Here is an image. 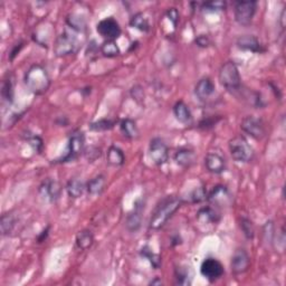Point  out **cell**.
Masks as SVG:
<instances>
[{
	"mask_svg": "<svg viewBox=\"0 0 286 286\" xmlns=\"http://www.w3.org/2000/svg\"><path fill=\"white\" fill-rule=\"evenodd\" d=\"M184 202L179 197L169 196L162 199L152 212L149 228L152 230H158L164 227L169 219L177 212Z\"/></svg>",
	"mask_w": 286,
	"mask_h": 286,
	"instance_id": "cell-1",
	"label": "cell"
},
{
	"mask_svg": "<svg viewBox=\"0 0 286 286\" xmlns=\"http://www.w3.org/2000/svg\"><path fill=\"white\" fill-rule=\"evenodd\" d=\"M85 32L66 26L64 32L57 37L54 44V53L58 57H65L78 53L83 44Z\"/></svg>",
	"mask_w": 286,
	"mask_h": 286,
	"instance_id": "cell-2",
	"label": "cell"
},
{
	"mask_svg": "<svg viewBox=\"0 0 286 286\" xmlns=\"http://www.w3.org/2000/svg\"><path fill=\"white\" fill-rule=\"evenodd\" d=\"M25 85L32 93L40 95L47 92L50 86V78L47 70L40 64L32 65L27 70L25 78Z\"/></svg>",
	"mask_w": 286,
	"mask_h": 286,
	"instance_id": "cell-3",
	"label": "cell"
},
{
	"mask_svg": "<svg viewBox=\"0 0 286 286\" xmlns=\"http://www.w3.org/2000/svg\"><path fill=\"white\" fill-rule=\"evenodd\" d=\"M218 78L222 86L234 95L242 86L240 70L234 62H226L225 64L222 65L220 70H219Z\"/></svg>",
	"mask_w": 286,
	"mask_h": 286,
	"instance_id": "cell-4",
	"label": "cell"
},
{
	"mask_svg": "<svg viewBox=\"0 0 286 286\" xmlns=\"http://www.w3.org/2000/svg\"><path fill=\"white\" fill-rule=\"evenodd\" d=\"M232 158L240 164H248L255 156L254 149L244 136H238L232 138L228 143Z\"/></svg>",
	"mask_w": 286,
	"mask_h": 286,
	"instance_id": "cell-5",
	"label": "cell"
},
{
	"mask_svg": "<svg viewBox=\"0 0 286 286\" xmlns=\"http://www.w3.org/2000/svg\"><path fill=\"white\" fill-rule=\"evenodd\" d=\"M85 151V136L80 130H75L70 133L68 146L66 154L60 159L56 160L55 164H68L78 160Z\"/></svg>",
	"mask_w": 286,
	"mask_h": 286,
	"instance_id": "cell-6",
	"label": "cell"
},
{
	"mask_svg": "<svg viewBox=\"0 0 286 286\" xmlns=\"http://www.w3.org/2000/svg\"><path fill=\"white\" fill-rule=\"evenodd\" d=\"M242 130L255 140H262L266 136L265 122L255 116H247L240 123Z\"/></svg>",
	"mask_w": 286,
	"mask_h": 286,
	"instance_id": "cell-7",
	"label": "cell"
},
{
	"mask_svg": "<svg viewBox=\"0 0 286 286\" xmlns=\"http://www.w3.org/2000/svg\"><path fill=\"white\" fill-rule=\"evenodd\" d=\"M257 9L256 2H235V20L240 26H248L252 22Z\"/></svg>",
	"mask_w": 286,
	"mask_h": 286,
	"instance_id": "cell-8",
	"label": "cell"
},
{
	"mask_svg": "<svg viewBox=\"0 0 286 286\" xmlns=\"http://www.w3.org/2000/svg\"><path fill=\"white\" fill-rule=\"evenodd\" d=\"M225 273L222 264L214 257H208L200 265V274L210 283L216 282Z\"/></svg>",
	"mask_w": 286,
	"mask_h": 286,
	"instance_id": "cell-9",
	"label": "cell"
},
{
	"mask_svg": "<svg viewBox=\"0 0 286 286\" xmlns=\"http://www.w3.org/2000/svg\"><path fill=\"white\" fill-rule=\"evenodd\" d=\"M149 156L154 164H164L169 159V149L166 142L160 138L152 139L149 146Z\"/></svg>",
	"mask_w": 286,
	"mask_h": 286,
	"instance_id": "cell-10",
	"label": "cell"
},
{
	"mask_svg": "<svg viewBox=\"0 0 286 286\" xmlns=\"http://www.w3.org/2000/svg\"><path fill=\"white\" fill-rule=\"evenodd\" d=\"M96 30L106 40H116V38L120 37L122 32L120 24L112 17L106 18L100 22L96 26Z\"/></svg>",
	"mask_w": 286,
	"mask_h": 286,
	"instance_id": "cell-11",
	"label": "cell"
},
{
	"mask_svg": "<svg viewBox=\"0 0 286 286\" xmlns=\"http://www.w3.org/2000/svg\"><path fill=\"white\" fill-rule=\"evenodd\" d=\"M207 200L214 206L217 207H228L232 202V194L226 186L218 184L207 194Z\"/></svg>",
	"mask_w": 286,
	"mask_h": 286,
	"instance_id": "cell-12",
	"label": "cell"
},
{
	"mask_svg": "<svg viewBox=\"0 0 286 286\" xmlns=\"http://www.w3.org/2000/svg\"><path fill=\"white\" fill-rule=\"evenodd\" d=\"M40 194L42 200L47 202H55L60 199L62 187L58 181L54 179H46L40 186Z\"/></svg>",
	"mask_w": 286,
	"mask_h": 286,
	"instance_id": "cell-13",
	"label": "cell"
},
{
	"mask_svg": "<svg viewBox=\"0 0 286 286\" xmlns=\"http://www.w3.org/2000/svg\"><path fill=\"white\" fill-rule=\"evenodd\" d=\"M144 212V202L142 199H138L134 202L132 212L128 214L126 226L128 232H136L140 230L142 225V216Z\"/></svg>",
	"mask_w": 286,
	"mask_h": 286,
	"instance_id": "cell-14",
	"label": "cell"
},
{
	"mask_svg": "<svg viewBox=\"0 0 286 286\" xmlns=\"http://www.w3.org/2000/svg\"><path fill=\"white\" fill-rule=\"evenodd\" d=\"M250 266V257L244 248H238L234 252L230 262V268L234 274H244Z\"/></svg>",
	"mask_w": 286,
	"mask_h": 286,
	"instance_id": "cell-15",
	"label": "cell"
},
{
	"mask_svg": "<svg viewBox=\"0 0 286 286\" xmlns=\"http://www.w3.org/2000/svg\"><path fill=\"white\" fill-rule=\"evenodd\" d=\"M236 44H237L238 48L242 50L252 52V53H256V54H260L265 52L264 46L260 44V42L257 40V37L252 36V35L240 36L237 40Z\"/></svg>",
	"mask_w": 286,
	"mask_h": 286,
	"instance_id": "cell-16",
	"label": "cell"
},
{
	"mask_svg": "<svg viewBox=\"0 0 286 286\" xmlns=\"http://www.w3.org/2000/svg\"><path fill=\"white\" fill-rule=\"evenodd\" d=\"M216 92V86L210 78H204L199 80L194 86V94L200 101L206 102L209 101Z\"/></svg>",
	"mask_w": 286,
	"mask_h": 286,
	"instance_id": "cell-17",
	"label": "cell"
},
{
	"mask_svg": "<svg viewBox=\"0 0 286 286\" xmlns=\"http://www.w3.org/2000/svg\"><path fill=\"white\" fill-rule=\"evenodd\" d=\"M226 160L220 154L210 152L204 158V166L208 172L214 174H220L226 170Z\"/></svg>",
	"mask_w": 286,
	"mask_h": 286,
	"instance_id": "cell-18",
	"label": "cell"
},
{
	"mask_svg": "<svg viewBox=\"0 0 286 286\" xmlns=\"http://www.w3.org/2000/svg\"><path fill=\"white\" fill-rule=\"evenodd\" d=\"M174 161L182 168H190L197 161L196 152L190 148H180L174 154Z\"/></svg>",
	"mask_w": 286,
	"mask_h": 286,
	"instance_id": "cell-19",
	"label": "cell"
},
{
	"mask_svg": "<svg viewBox=\"0 0 286 286\" xmlns=\"http://www.w3.org/2000/svg\"><path fill=\"white\" fill-rule=\"evenodd\" d=\"M174 114L177 120L184 126H190L194 121L192 113L189 106L184 101H179L174 104Z\"/></svg>",
	"mask_w": 286,
	"mask_h": 286,
	"instance_id": "cell-20",
	"label": "cell"
},
{
	"mask_svg": "<svg viewBox=\"0 0 286 286\" xmlns=\"http://www.w3.org/2000/svg\"><path fill=\"white\" fill-rule=\"evenodd\" d=\"M196 218L202 225H214L220 220V214L212 207H204L197 212Z\"/></svg>",
	"mask_w": 286,
	"mask_h": 286,
	"instance_id": "cell-21",
	"label": "cell"
},
{
	"mask_svg": "<svg viewBox=\"0 0 286 286\" xmlns=\"http://www.w3.org/2000/svg\"><path fill=\"white\" fill-rule=\"evenodd\" d=\"M106 186V179L103 174H98L93 179H90L86 184V192L90 196H98L101 194Z\"/></svg>",
	"mask_w": 286,
	"mask_h": 286,
	"instance_id": "cell-22",
	"label": "cell"
},
{
	"mask_svg": "<svg viewBox=\"0 0 286 286\" xmlns=\"http://www.w3.org/2000/svg\"><path fill=\"white\" fill-rule=\"evenodd\" d=\"M106 161L108 164H111L113 166H121L124 164L126 156L120 148L112 146L108 148V150L106 152Z\"/></svg>",
	"mask_w": 286,
	"mask_h": 286,
	"instance_id": "cell-23",
	"label": "cell"
},
{
	"mask_svg": "<svg viewBox=\"0 0 286 286\" xmlns=\"http://www.w3.org/2000/svg\"><path fill=\"white\" fill-rule=\"evenodd\" d=\"M93 242H94V235L90 230H80L78 232V235H76L75 244L80 250H88L90 247L93 245Z\"/></svg>",
	"mask_w": 286,
	"mask_h": 286,
	"instance_id": "cell-24",
	"label": "cell"
},
{
	"mask_svg": "<svg viewBox=\"0 0 286 286\" xmlns=\"http://www.w3.org/2000/svg\"><path fill=\"white\" fill-rule=\"evenodd\" d=\"M86 190V184L80 179H70L66 184V192L72 198H80Z\"/></svg>",
	"mask_w": 286,
	"mask_h": 286,
	"instance_id": "cell-25",
	"label": "cell"
},
{
	"mask_svg": "<svg viewBox=\"0 0 286 286\" xmlns=\"http://www.w3.org/2000/svg\"><path fill=\"white\" fill-rule=\"evenodd\" d=\"M120 128L123 136L128 138V139L133 140L139 136V128L136 126V121L131 120V118H124V120H122L120 123Z\"/></svg>",
	"mask_w": 286,
	"mask_h": 286,
	"instance_id": "cell-26",
	"label": "cell"
},
{
	"mask_svg": "<svg viewBox=\"0 0 286 286\" xmlns=\"http://www.w3.org/2000/svg\"><path fill=\"white\" fill-rule=\"evenodd\" d=\"M0 227L4 236L12 234L16 227V218L12 214H4L0 219Z\"/></svg>",
	"mask_w": 286,
	"mask_h": 286,
	"instance_id": "cell-27",
	"label": "cell"
},
{
	"mask_svg": "<svg viewBox=\"0 0 286 286\" xmlns=\"http://www.w3.org/2000/svg\"><path fill=\"white\" fill-rule=\"evenodd\" d=\"M130 26L143 32H148L150 30V22L141 12L136 14V15L131 18Z\"/></svg>",
	"mask_w": 286,
	"mask_h": 286,
	"instance_id": "cell-28",
	"label": "cell"
},
{
	"mask_svg": "<svg viewBox=\"0 0 286 286\" xmlns=\"http://www.w3.org/2000/svg\"><path fill=\"white\" fill-rule=\"evenodd\" d=\"M100 50L103 56L108 57V58H113L120 55V48H118L116 40H106L100 47Z\"/></svg>",
	"mask_w": 286,
	"mask_h": 286,
	"instance_id": "cell-29",
	"label": "cell"
},
{
	"mask_svg": "<svg viewBox=\"0 0 286 286\" xmlns=\"http://www.w3.org/2000/svg\"><path fill=\"white\" fill-rule=\"evenodd\" d=\"M174 280L176 284L181 286H188L192 284V275H190V270L187 268H179L174 270Z\"/></svg>",
	"mask_w": 286,
	"mask_h": 286,
	"instance_id": "cell-30",
	"label": "cell"
},
{
	"mask_svg": "<svg viewBox=\"0 0 286 286\" xmlns=\"http://www.w3.org/2000/svg\"><path fill=\"white\" fill-rule=\"evenodd\" d=\"M116 124V120H111V118H101V120L90 123V128L95 132H102L111 130Z\"/></svg>",
	"mask_w": 286,
	"mask_h": 286,
	"instance_id": "cell-31",
	"label": "cell"
},
{
	"mask_svg": "<svg viewBox=\"0 0 286 286\" xmlns=\"http://www.w3.org/2000/svg\"><path fill=\"white\" fill-rule=\"evenodd\" d=\"M24 139L30 144L32 149H34L38 154H40L42 151V148H44V142H42V139L40 136L35 134V133L32 132H26L24 134Z\"/></svg>",
	"mask_w": 286,
	"mask_h": 286,
	"instance_id": "cell-32",
	"label": "cell"
},
{
	"mask_svg": "<svg viewBox=\"0 0 286 286\" xmlns=\"http://www.w3.org/2000/svg\"><path fill=\"white\" fill-rule=\"evenodd\" d=\"M2 96L4 101L7 103H12L14 101V83L10 76L4 80L2 88Z\"/></svg>",
	"mask_w": 286,
	"mask_h": 286,
	"instance_id": "cell-33",
	"label": "cell"
},
{
	"mask_svg": "<svg viewBox=\"0 0 286 286\" xmlns=\"http://www.w3.org/2000/svg\"><path fill=\"white\" fill-rule=\"evenodd\" d=\"M140 254L142 257H144L148 260L150 262L151 265L154 266L156 270H158L160 266H161V258L158 254H156V252H152V250L150 248L149 246H144L141 248Z\"/></svg>",
	"mask_w": 286,
	"mask_h": 286,
	"instance_id": "cell-34",
	"label": "cell"
},
{
	"mask_svg": "<svg viewBox=\"0 0 286 286\" xmlns=\"http://www.w3.org/2000/svg\"><path fill=\"white\" fill-rule=\"evenodd\" d=\"M206 199H207V192L204 186H200V187L194 188L188 196V202L192 204L202 202L204 200H206Z\"/></svg>",
	"mask_w": 286,
	"mask_h": 286,
	"instance_id": "cell-35",
	"label": "cell"
},
{
	"mask_svg": "<svg viewBox=\"0 0 286 286\" xmlns=\"http://www.w3.org/2000/svg\"><path fill=\"white\" fill-rule=\"evenodd\" d=\"M240 230L244 234V236L247 238V240H252L255 236V227L252 225V222L250 219L246 218V217H242L240 218Z\"/></svg>",
	"mask_w": 286,
	"mask_h": 286,
	"instance_id": "cell-36",
	"label": "cell"
},
{
	"mask_svg": "<svg viewBox=\"0 0 286 286\" xmlns=\"http://www.w3.org/2000/svg\"><path fill=\"white\" fill-rule=\"evenodd\" d=\"M202 9L207 12H219L224 10L226 8V2H204Z\"/></svg>",
	"mask_w": 286,
	"mask_h": 286,
	"instance_id": "cell-37",
	"label": "cell"
},
{
	"mask_svg": "<svg viewBox=\"0 0 286 286\" xmlns=\"http://www.w3.org/2000/svg\"><path fill=\"white\" fill-rule=\"evenodd\" d=\"M264 236L265 240L270 242V244H274V237H275V230L273 222H268L264 226Z\"/></svg>",
	"mask_w": 286,
	"mask_h": 286,
	"instance_id": "cell-38",
	"label": "cell"
},
{
	"mask_svg": "<svg viewBox=\"0 0 286 286\" xmlns=\"http://www.w3.org/2000/svg\"><path fill=\"white\" fill-rule=\"evenodd\" d=\"M84 154L88 161H94L102 156V150L98 146H90L88 149H85Z\"/></svg>",
	"mask_w": 286,
	"mask_h": 286,
	"instance_id": "cell-39",
	"label": "cell"
},
{
	"mask_svg": "<svg viewBox=\"0 0 286 286\" xmlns=\"http://www.w3.org/2000/svg\"><path fill=\"white\" fill-rule=\"evenodd\" d=\"M166 18L169 19L170 22L172 24V26L174 28H177L178 22H179V12H178L177 9H176V8H169L168 10H166Z\"/></svg>",
	"mask_w": 286,
	"mask_h": 286,
	"instance_id": "cell-40",
	"label": "cell"
},
{
	"mask_svg": "<svg viewBox=\"0 0 286 286\" xmlns=\"http://www.w3.org/2000/svg\"><path fill=\"white\" fill-rule=\"evenodd\" d=\"M196 44L198 47H202V48H206V47H209L212 45V40L207 35H199L196 37Z\"/></svg>",
	"mask_w": 286,
	"mask_h": 286,
	"instance_id": "cell-41",
	"label": "cell"
},
{
	"mask_svg": "<svg viewBox=\"0 0 286 286\" xmlns=\"http://www.w3.org/2000/svg\"><path fill=\"white\" fill-rule=\"evenodd\" d=\"M131 95L133 100H136V102H142L143 98H144V93H143V90L141 86H134L131 90Z\"/></svg>",
	"mask_w": 286,
	"mask_h": 286,
	"instance_id": "cell-42",
	"label": "cell"
},
{
	"mask_svg": "<svg viewBox=\"0 0 286 286\" xmlns=\"http://www.w3.org/2000/svg\"><path fill=\"white\" fill-rule=\"evenodd\" d=\"M22 46H24V42H19V44H17L15 47H14V50L10 53V56H9V58H10V60H12L14 58H15V56L19 53V52H20V50L22 48Z\"/></svg>",
	"mask_w": 286,
	"mask_h": 286,
	"instance_id": "cell-43",
	"label": "cell"
},
{
	"mask_svg": "<svg viewBox=\"0 0 286 286\" xmlns=\"http://www.w3.org/2000/svg\"><path fill=\"white\" fill-rule=\"evenodd\" d=\"M50 227L48 226V227L46 228L45 230H42V232L40 235L38 236V242H45V240H46V238L48 237V234H50V232H50Z\"/></svg>",
	"mask_w": 286,
	"mask_h": 286,
	"instance_id": "cell-44",
	"label": "cell"
},
{
	"mask_svg": "<svg viewBox=\"0 0 286 286\" xmlns=\"http://www.w3.org/2000/svg\"><path fill=\"white\" fill-rule=\"evenodd\" d=\"M179 244H181V237L179 235H176L172 238V242H171V245L176 246V245H179Z\"/></svg>",
	"mask_w": 286,
	"mask_h": 286,
	"instance_id": "cell-45",
	"label": "cell"
},
{
	"mask_svg": "<svg viewBox=\"0 0 286 286\" xmlns=\"http://www.w3.org/2000/svg\"><path fill=\"white\" fill-rule=\"evenodd\" d=\"M150 285H161L162 284V280L158 278H156L154 280H151V282L149 283Z\"/></svg>",
	"mask_w": 286,
	"mask_h": 286,
	"instance_id": "cell-46",
	"label": "cell"
}]
</instances>
